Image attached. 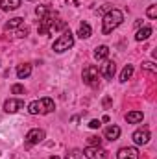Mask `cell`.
Instances as JSON below:
<instances>
[{"label": "cell", "instance_id": "cell-2", "mask_svg": "<svg viewBox=\"0 0 157 159\" xmlns=\"http://www.w3.org/2000/svg\"><path fill=\"white\" fill-rule=\"evenodd\" d=\"M122 20H124V15H122V11L120 9H111L109 13H105V17H104V26H102V34L104 35H107V34H111L115 28H118L120 24H122Z\"/></svg>", "mask_w": 157, "mask_h": 159}, {"label": "cell", "instance_id": "cell-16", "mask_svg": "<svg viewBox=\"0 0 157 159\" xmlns=\"http://www.w3.org/2000/svg\"><path fill=\"white\" fill-rule=\"evenodd\" d=\"M150 35H152V28H150V26H144V28H141V30L137 32L135 39H137V41H146Z\"/></svg>", "mask_w": 157, "mask_h": 159}, {"label": "cell", "instance_id": "cell-21", "mask_svg": "<svg viewBox=\"0 0 157 159\" xmlns=\"http://www.w3.org/2000/svg\"><path fill=\"white\" fill-rule=\"evenodd\" d=\"M52 11V7L50 6H37V9H35V13L39 15V17H44L46 13H50Z\"/></svg>", "mask_w": 157, "mask_h": 159}, {"label": "cell", "instance_id": "cell-28", "mask_svg": "<svg viewBox=\"0 0 157 159\" xmlns=\"http://www.w3.org/2000/svg\"><path fill=\"white\" fill-rule=\"evenodd\" d=\"M111 104H113V100H111L109 96H107V98H104V102H102V106H104L105 109H107V107H111Z\"/></svg>", "mask_w": 157, "mask_h": 159}, {"label": "cell", "instance_id": "cell-8", "mask_svg": "<svg viewBox=\"0 0 157 159\" xmlns=\"http://www.w3.org/2000/svg\"><path fill=\"white\" fill-rule=\"evenodd\" d=\"M133 141H135V144H146L150 141V128L148 126H142L141 129H137L133 133Z\"/></svg>", "mask_w": 157, "mask_h": 159}, {"label": "cell", "instance_id": "cell-6", "mask_svg": "<svg viewBox=\"0 0 157 159\" xmlns=\"http://www.w3.org/2000/svg\"><path fill=\"white\" fill-rule=\"evenodd\" d=\"M43 139H44V131H43V129H39V128L30 129V131L26 133V146L30 148V146H34V144H39Z\"/></svg>", "mask_w": 157, "mask_h": 159}, {"label": "cell", "instance_id": "cell-4", "mask_svg": "<svg viewBox=\"0 0 157 159\" xmlns=\"http://www.w3.org/2000/svg\"><path fill=\"white\" fill-rule=\"evenodd\" d=\"M72 44H74V35L70 34V30H67V32H63V35L59 37L57 41H54V50L56 52H65V50H69V48H72Z\"/></svg>", "mask_w": 157, "mask_h": 159}, {"label": "cell", "instance_id": "cell-5", "mask_svg": "<svg viewBox=\"0 0 157 159\" xmlns=\"http://www.w3.org/2000/svg\"><path fill=\"white\" fill-rule=\"evenodd\" d=\"M98 76H100V72H98V69H96L94 65H89V67H85V69H83V74H81L83 81H85L87 85H91L92 89H96V87H98V83H100Z\"/></svg>", "mask_w": 157, "mask_h": 159}, {"label": "cell", "instance_id": "cell-14", "mask_svg": "<svg viewBox=\"0 0 157 159\" xmlns=\"http://www.w3.org/2000/svg\"><path fill=\"white\" fill-rule=\"evenodd\" d=\"M30 72H32V65H30V63H22V65H19V67H17V76H19L20 80L28 78V76H30Z\"/></svg>", "mask_w": 157, "mask_h": 159}, {"label": "cell", "instance_id": "cell-11", "mask_svg": "<svg viewBox=\"0 0 157 159\" xmlns=\"http://www.w3.org/2000/svg\"><path fill=\"white\" fill-rule=\"evenodd\" d=\"M115 72H117V63H115V61H107V63L102 65V69H100V74H102L104 78H107V80L113 78Z\"/></svg>", "mask_w": 157, "mask_h": 159}, {"label": "cell", "instance_id": "cell-9", "mask_svg": "<svg viewBox=\"0 0 157 159\" xmlns=\"http://www.w3.org/2000/svg\"><path fill=\"white\" fill-rule=\"evenodd\" d=\"M118 159H141L139 156V150L133 148V146H126V148H120L118 150Z\"/></svg>", "mask_w": 157, "mask_h": 159}, {"label": "cell", "instance_id": "cell-15", "mask_svg": "<svg viewBox=\"0 0 157 159\" xmlns=\"http://www.w3.org/2000/svg\"><path fill=\"white\" fill-rule=\"evenodd\" d=\"M109 56V48L105 46V44H102V46H98L96 50H94V57L98 59V61H102V59H105Z\"/></svg>", "mask_w": 157, "mask_h": 159}, {"label": "cell", "instance_id": "cell-25", "mask_svg": "<svg viewBox=\"0 0 157 159\" xmlns=\"http://www.w3.org/2000/svg\"><path fill=\"white\" fill-rule=\"evenodd\" d=\"M148 17L150 19H155L157 17V6H150L148 7Z\"/></svg>", "mask_w": 157, "mask_h": 159}, {"label": "cell", "instance_id": "cell-24", "mask_svg": "<svg viewBox=\"0 0 157 159\" xmlns=\"http://www.w3.org/2000/svg\"><path fill=\"white\" fill-rule=\"evenodd\" d=\"M11 93H13V94H24V87L17 83V85H13V87H11Z\"/></svg>", "mask_w": 157, "mask_h": 159}, {"label": "cell", "instance_id": "cell-23", "mask_svg": "<svg viewBox=\"0 0 157 159\" xmlns=\"http://www.w3.org/2000/svg\"><path fill=\"white\" fill-rule=\"evenodd\" d=\"M65 159H81V152H79V150H72V152L67 154Z\"/></svg>", "mask_w": 157, "mask_h": 159}, {"label": "cell", "instance_id": "cell-13", "mask_svg": "<svg viewBox=\"0 0 157 159\" xmlns=\"http://www.w3.org/2000/svg\"><path fill=\"white\" fill-rule=\"evenodd\" d=\"M118 137H120V128L118 126H109V128H105V139L107 141H117Z\"/></svg>", "mask_w": 157, "mask_h": 159}, {"label": "cell", "instance_id": "cell-19", "mask_svg": "<svg viewBox=\"0 0 157 159\" xmlns=\"http://www.w3.org/2000/svg\"><path fill=\"white\" fill-rule=\"evenodd\" d=\"M19 26H22V19L20 17H15V19H11L9 22H6V30L9 32V30H15V28H19Z\"/></svg>", "mask_w": 157, "mask_h": 159}, {"label": "cell", "instance_id": "cell-3", "mask_svg": "<svg viewBox=\"0 0 157 159\" xmlns=\"http://www.w3.org/2000/svg\"><path fill=\"white\" fill-rule=\"evenodd\" d=\"M54 100L52 98H41V100H37V102H32L30 106H28V111L32 113V115H37V113H41V115H48V113H52L54 111Z\"/></svg>", "mask_w": 157, "mask_h": 159}, {"label": "cell", "instance_id": "cell-18", "mask_svg": "<svg viewBox=\"0 0 157 159\" xmlns=\"http://www.w3.org/2000/svg\"><path fill=\"white\" fill-rule=\"evenodd\" d=\"M78 35L81 37V39H87V37H91V26H89L87 22H83V24H79Z\"/></svg>", "mask_w": 157, "mask_h": 159}, {"label": "cell", "instance_id": "cell-10", "mask_svg": "<svg viewBox=\"0 0 157 159\" xmlns=\"http://www.w3.org/2000/svg\"><path fill=\"white\" fill-rule=\"evenodd\" d=\"M22 107H24V102H22V100L11 98V100H6V102H4V111H6V113H17V111L22 109Z\"/></svg>", "mask_w": 157, "mask_h": 159}, {"label": "cell", "instance_id": "cell-12", "mask_svg": "<svg viewBox=\"0 0 157 159\" xmlns=\"http://www.w3.org/2000/svg\"><path fill=\"white\" fill-rule=\"evenodd\" d=\"M20 4H22V0H0V9L2 11H11V9H17Z\"/></svg>", "mask_w": 157, "mask_h": 159}, {"label": "cell", "instance_id": "cell-29", "mask_svg": "<svg viewBox=\"0 0 157 159\" xmlns=\"http://www.w3.org/2000/svg\"><path fill=\"white\" fill-rule=\"evenodd\" d=\"M50 159H59L57 156H50Z\"/></svg>", "mask_w": 157, "mask_h": 159}, {"label": "cell", "instance_id": "cell-17", "mask_svg": "<svg viewBox=\"0 0 157 159\" xmlns=\"http://www.w3.org/2000/svg\"><path fill=\"white\" fill-rule=\"evenodd\" d=\"M126 120H128L129 124L141 122V120H142V111H131V113H126Z\"/></svg>", "mask_w": 157, "mask_h": 159}, {"label": "cell", "instance_id": "cell-27", "mask_svg": "<svg viewBox=\"0 0 157 159\" xmlns=\"http://www.w3.org/2000/svg\"><path fill=\"white\" fill-rule=\"evenodd\" d=\"M89 126H91V128H92V129H98V128H100V126H102V122H100V120H91V122H89Z\"/></svg>", "mask_w": 157, "mask_h": 159}, {"label": "cell", "instance_id": "cell-26", "mask_svg": "<svg viewBox=\"0 0 157 159\" xmlns=\"http://www.w3.org/2000/svg\"><path fill=\"white\" fill-rule=\"evenodd\" d=\"M15 35H17V37H26V35H28V26H24V28H20V30H19V32H17Z\"/></svg>", "mask_w": 157, "mask_h": 159}, {"label": "cell", "instance_id": "cell-20", "mask_svg": "<svg viewBox=\"0 0 157 159\" xmlns=\"http://www.w3.org/2000/svg\"><path fill=\"white\" fill-rule=\"evenodd\" d=\"M131 76H133V67L131 65H126L124 70H122V74H120V81H128Z\"/></svg>", "mask_w": 157, "mask_h": 159}, {"label": "cell", "instance_id": "cell-7", "mask_svg": "<svg viewBox=\"0 0 157 159\" xmlns=\"http://www.w3.org/2000/svg\"><path fill=\"white\" fill-rule=\"evenodd\" d=\"M83 154L87 159H107V152L100 146H87Z\"/></svg>", "mask_w": 157, "mask_h": 159}, {"label": "cell", "instance_id": "cell-1", "mask_svg": "<svg viewBox=\"0 0 157 159\" xmlns=\"http://www.w3.org/2000/svg\"><path fill=\"white\" fill-rule=\"evenodd\" d=\"M67 22L61 20L57 17V11H50L44 17H41V24H39V35H46V34H54L59 30H65Z\"/></svg>", "mask_w": 157, "mask_h": 159}, {"label": "cell", "instance_id": "cell-22", "mask_svg": "<svg viewBox=\"0 0 157 159\" xmlns=\"http://www.w3.org/2000/svg\"><path fill=\"white\" fill-rule=\"evenodd\" d=\"M102 144V139L100 137H96V135H91L89 137V146H100Z\"/></svg>", "mask_w": 157, "mask_h": 159}]
</instances>
